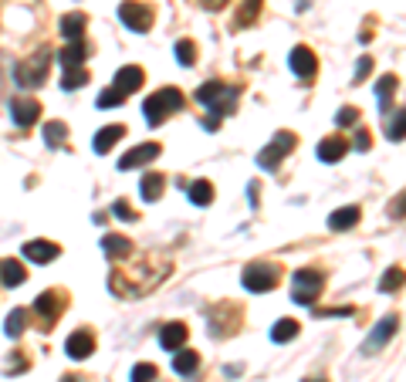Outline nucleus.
Returning a JSON list of instances; mask_svg holds the SVG:
<instances>
[{"label":"nucleus","mask_w":406,"mask_h":382,"mask_svg":"<svg viewBox=\"0 0 406 382\" xmlns=\"http://www.w3.org/2000/svg\"><path fill=\"white\" fill-rule=\"evenodd\" d=\"M125 102V95L119 92V88H105V92L98 95V105L102 108H112V105H122Z\"/></svg>","instance_id":"obj_36"},{"label":"nucleus","mask_w":406,"mask_h":382,"mask_svg":"<svg viewBox=\"0 0 406 382\" xmlns=\"http://www.w3.org/2000/svg\"><path fill=\"white\" fill-rule=\"evenodd\" d=\"M58 254H62V247L54 241H28L24 244V257L34 264H51V260H58Z\"/></svg>","instance_id":"obj_14"},{"label":"nucleus","mask_w":406,"mask_h":382,"mask_svg":"<svg viewBox=\"0 0 406 382\" xmlns=\"http://www.w3.org/2000/svg\"><path fill=\"white\" fill-rule=\"evenodd\" d=\"M0 281H4L7 288H17V284H24V281H28V271H24V264H21V260H4V264H0Z\"/></svg>","instance_id":"obj_21"},{"label":"nucleus","mask_w":406,"mask_h":382,"mask_svg":"<svg viewBox=\"0 0 406 382\" xmlns=\"http://www.w3.org/2000/svg\"><path fill=\"white\" fill-rule=\"evenodd\" d=\"M190 203L210 207V203H214V183H210V180H193V183H190Z\"/></svg>","instance_id":"obj_26"},{"label":"nucleus","mask_w":406,"mask_h":382,"mask_svg":"<svg viewBox=\"0 0 406 382\" xmlns=\"http://www.w3.org/2000/svg\"><path fill=\"white\" fill-rule=\"evenodd\" d=\"M187 325L183 321H170V325H163V332H159V345L166 352H176V349H183L187 345Z\"/></svg>","instance_id":"obj_16"},{"label":"nucleus","mask_w":406,"mask_h":382,"mask_svg":"<svg viewBox=\"0 0 406 382\" xmlns=\"http://www.w3.org/2000/svg\"><path fill=\"white\" fill-rule=\"evenodd\" d=\"M180 108H183L180 88H159V92H153L146 102H142V115H146V122L156 129V125H163L173 112H180Z\"/></svg>","instance_id":"obj_2"},{"label":"nucleus","mask_w":406,"mask_h":382,"mask_svg":"<svg viewBox=\"0 0 406 382\" xmlns=\"http://www.w3.org/2000/svg\"><path fill=\"white\" fill-rule=\"evenodd\" d=\"M64 382H75V379H64Z\"/></svg>","instance_id":"obj_45"},{"label":"nucleus","mask_w":406,"mask_h":382,"mask_svg":"<svg viewBox=\"0 0 406 382\" xmlns=\"http://www.w3.org/2000/svg\"><path fill=\"white\" fill-rule=\"evenodd\" d=\"M271 338L282 345V342H291V338H298V321L295 318H282L274 321V328H271Z\"/></svg>","instance_id":"obj_29"},{"label":"nucleus","mask_w":406,"mask_h":382,"mask_svg":"<svg viewBox=\"0 0 406 382\" xmlns=\"http://www.w3.org/2000/svg\"><path fill=\"white\" fill-rule=\"evenodd\" d=\"M345 153H349V142H345L342 136H332V139H322V142H318V159H322V163H339Z\"/></svg>","instance_id":"obj_19"},{"label":"nucleus","mask_w":406,"mask_h":382,"mask_svg":"<svg viewBox=\"0 0 406 382\" xmlns=\"http://www.w3.org/2000/svg\"><path fill=\"white\" fill-rule=\"evenodd\" d=\"M237 98H240V88L237 85H227V81H207L197 88V102H200L207 112H210V119H224V115H231L237 105Z\"/></svg>","instance_id":"obj_1"},{"label":"nucleus","mask_w":406,"mask_h":382,"mask_svg":"<svg viewBox=\"0 0 406 382\" xmlns=\"http://www.w3.org/2000/svg\"><path fill=\"white\" fill-rule=\"evenodd\" d=\"M163 186H166V180H163L159 173H146V176H142V183H139L142 199H146V203H156V199L163 197Z\"/></svg>","instance_id":"obj_25"},{"label":"nucleus","mask_w":406,"mask_h":382,"mask_svg":"<svg viewBox=\"0 0 406 382\" xmlns=\"http://www.w3.org/2000/svg\"><path fill=\"white\" fill-rule=\"evenodd\" d=\"M261 4H265V0H244L240 11H237V28H250V24L261 17Z\"/></svg>","instance_id":"obj_27"},{"label":"nucleus","mask_w":406,"mask_h":382,"mask_svg":"<svg viewBox=\"0 0 406 382\" xmlns=\"http://www.w3.org/2000/svg\"><path fill=\"white\" fill-rule=\"evenodd\" d=\"M356 224H359V207H342V210H335L328 216V227L332 230H352Z\"/></svg>","instance_id":"obj_24"},{"label":"nucleus","mask_w":406,"mask_h":382,"mask_svg":"<svg viewBox=\"0 0 406 382\" xmlns=\"http://www.w3.org/2000/svg\"><path fill=\"white\" fill-rule=\"evenodd\" d=\"M288 64H291V71H295L298 78H312L315 71H318V62H315V51L305 45L291 47V58H288Z\"/></svg>","instance_id":"obj_11"},{"label":"nucleus","mask_w":406,"mask_h":382,"mask_svg":"<svg viewBox=\"0 0 406 382\" xmlns=\"http://www.w3.org/2000/svg\"><path fill=\"white\" fill-rule=\"evenodd\" d=\"M11 115H14V122L21 129H31L37 119H41V105L34 102V98H14L11 102Z\"/></svg>","instance_id":"obj_12"},{"label":"nucleus","mask_w":406,"mask_h":382,"mask_svg":"<svg viewBox=\"0 0 406 382\" xmlns=\"http://www.w3.org/2000/svg\"><path fill=\"white\" fill-rule=\"evenodd\" d=\"M396 328H400V318H396V315H386V318H383L373 328V335L366 338V352H369V355H373V352H379L393 335H396Z\"/></svg>","instance_id":"obj_10"},{"label":"nucleus","mask_w":406,"mask_h":382,"mask_svg":"<svg viewBox=\"0 0 406 382\" xmlns=\"http://www.w3.org/2000/svg\"><path fill=\"white\" fill-rule=\"evenodd\" d=\"M308 382H322V379H308Z\"/></svg>","instance_id":"obj_44"},{"label":"nucleus","mask_w":406,"mask_h":382,"mask_svg":"<svg viewBox=\"0 0 406 382\" xmlns=\"http://www.w3.org/2000/svg\"><path fill=\"white\" fill-rule=\"evenodd\" d=\"M173 369L180 372V376H193L197 369H200V355L193 349H176V355H173Z\"/></svg>","instance_id":"obj_20"},{"label":"nucleus","mask_w":406,"mask_h":382,"mask_svg":"<svg viewBox=\"0 0 406 382\" xmlns=\"http://www.w3.org/2000/svg\"><path fill=\"white\" fill-rule=\"evenodd\" d=\"M173 54H176V62L183 64V68H193V62H197V45L193 41H176V47H173Z\"/></svg>","instance_id":"obj_33"},{"label":"nucleus","mask_w":406,"mask_h":382,"mask_svg":"<svg viewBox=\"0 0 406 382\" xmlns=\"http://www.w3.org/2000/svg\"><path fill=\"white\" fill-rule=\"evenodd\" d=\"M356 149H359V153H369V149H373V132H369V129H359V132H356Z\"/></svg>","instance_id":"obj_40"},{"label":"nucleus","mask_w":406,"mask_h":382,"mask_svg":"<svg viewBox=\"0 0 406 382\" xmlns=\"http://www.w3.org/2000/svg\"><path fill=\"white\" fill-rule=\"evenodd\" d=\"M132 382H156V366H149V362H139V366L132 369Z\"/></svg>","instance_id":"obj_35"},{"label":"nucleus","mask_w":406,"mask_h":382,"mask_svg":"<svg viewBox=\"0 0 406 382\" xmlns=\"http://www.w3.org/2000/svg\"><path fill=\"white\" fill-rule=\"evenodd\" d=\"M119 139H125V125H105V129H98V132H95L92 149L98 156H105V153H112V146H115Z\"/></svg>","instance_id":"obj_17"},{"label":"nucleus","mask_w":406,"mask_h":382,"mask_svg":"<svg viewBox=\"0 0 406 382\" xmlns=\"http://www.w3.org/2000/svg\"><path fill=\"white\" fill-rule=\"evenodd\" d=\"M369 71H373V58H359V68H356V85H359Z\"/></svg>","instance_id":"obj_41"},{"label":"nucleus","mask_w":406,"mask_h":382,"mask_svg":"<svg viewBox=\"0 0 406 382\" xmlns=\"http://www.w3.org/2000/svg\"><path fill=\"white\" fill-rule=\"evenodd\" d=\"M47 68H51V54H47V51L34 54V58H28V62L14 64L17 85H21V88H37V85L47 78Z\"/></svg>","instance_id":"obj_5"},{"label":"nucleus","mask_w":406,"mask_h":382,"mask_svg":"<svg viewBox=\"0 0 406 382\" xmlns=\"http://www.w3.org/2000/svg\"><path fill=\"white\" fill-rule=\"evenodd\" d=\"M356 122H359V108L345 105L335 112V125H356Z\"/></svg>","instance_id":"obj_37"},{"label":"nucleus","mask_w":406,"mask_h":382,"mask_svg":"<svg viewBox=\"0 0 406 382\" xmlns=\"http://www.w3.org/2000/svg\"><path fill=\"white\" fill-rule=\"evenodd\" d=\"M81 85H88V71H85V68H64V78H62L64 92H75Z\"/></svg>","instance_id":"obj_31"},{"label":"nucleus","mask_w":406,"mask_h":382,"mask_svg":"<svg viewBox=\"0 0 406 382\" xmlns=\"http://www.w3.org/2000/svg\"><path fill=\"white\" fill-rule=\"evenodd\" d=\"M119 17H122V24L129 31H149V24H153V11H149V4H139V0H122L119 4Z\"/></svg>","instance_id":"obj_8"},{"label":"nucleus","mask_w":406,"mask_h":382,"mask_svg":"<svg viewBox=\"0 0 406 382\" xmlns=\"http://www.w3.org/2000/svg\"><path fill=\"white\" fill-rule=\"evenodd\" d=\"M85 24H88V17L85 14H64L62 17V34L68 41H81V37H85Z\"/></svg>","instance_id":"obj_23"},{"label":"nucleus","mask_w":406,"mask_h":382,"mask_svg":"<svg viewBox=\"0 0 406 382\" xmlns=\"http://www.w3.org/2000/svg\"><path fill=\"white\" fill-rule=\"evenodd\" d=\"M400 288H403V267H390L386 277L379 281V291H383V294H390V291H400Z\"/></svg>","instance_id":"obj_34"},{"label":"nucleus","mask_w":406,"mask_h":382,"mask_svg":"<svg viewBox=\"0 0 406 382\" xmlns=\"http://www.w3.org/2000/svg\"><path fill=\"white\" fill-rule=\"evenodd\" d=\"M240 284L254 294H265V291L278 288L282 284V267L278 264H271V260H254L244 267V274H240Z\"/></svg>","instance_id":"obj_3"},{"label":"nucleus","mask_w":406,"mask_h":382,"mask_svg":"<svg viewBox=\"0 0 406 382\" xmlns=\"http://www.w3.org/2000/svg\"><path fill=\"white\" fill-rule=\"evenodd\" d=\"M291 149H295V132H278V136L271 139L265 149L257 153V166L267 169V173H274V169L282 166V159L291 153Z\"/></svg>","instance_id":"obj_6"},{"label":"nucleus","mask_w":406,"mask_h":382,"mask_svg":"<svg viewBox=\"0 0 406 382\" xmlns=\"http://www.w3.org/2000/svg\"><path fill=\"white\" fill-rule=\"evenodd\" d=\"M142 81H146V75H142L139 64H125V68H119V71H115V88H119L122 95L139 92Z\"/></svg>","instance_id":"obj_15"},{"label":"nucleus","mask_w":406,"mask_h":382,"mask_svg":"<svg viewBox=\"0 0 406 382\" xmlns=\"http://www.w3.org/2000/svg\"><path fill=\"white\" fill-rule=\"evenodd\" d=\"M64 139H68V125H64V122H47V125H45V142H47V149H62Z\"/></svg>","instance_id":"obj_28"},{"label":"nucleus","mask_w":406,"mask_h":382,"mask_svg":"<svg viewBox=\"0 0 406 382\" xmlns=\"http://www.w3.org/2000/svg\"><path fill=\"white\" fill-rule=\"evenodd\" d=\"M85 58H88V41H85V37H81V41H68V47L62 51L64 68H81Z\"/></svg>","instance_id":"obj_22"},{"label":"nucleus","mask_w":406,"mask_h":382,"mask_svg":"<svg viewBox=\"0 0 406 382\" xmlns=\"http://www.w3.org/2000/svg\"><path fill=\"white\" fill-rule=\"evenodd\" d=\"M318 315L328 318V315H352V308H318Z\"/></svg>","instance_id":"obj_42"},{"label":"nucleus","mask_w":406,"mask_h":382,"mask_svg":"<svg viewBox=\"0 0 406 382\" xmlns=\"http://www.w3.org/2000/svg\"><path fill=\"white\" fill-rule=\"evenodd\" d=\"M24 328H28V311H24V308H14V311L7 315V325H4V332H7L11 338H17L21 332H24Z\"/></svg>","instance_id":"obj_32"},{"label":"nucleus","mask_w":406,"mask_h":382,"mask_svg":"<svg viewBox=\"0 0 406 382\" xmlns=\"http://www.w3.org/2000/svg\"><path fill=\"white\" fill-rule=\"evenodd\" d=\"M322 288H325V277L318 271H312V267H301L291 277V301L295 305H312L315 298L322 294Z\"/></svg>","instance_id":"obj_4"},{"label":"nucleus","mask_w":406,"mask_h":382,"mask_svg":"<svg viewBox=\"0 0 406 382\" xmlns=\"http://www.w3.org/2000/svg\"><path fill=\"white\" fill-rule=\"evenodd\" d=\"M403 122H406V115H403V108L393 115V122H390V139L393 142H403Z\"/></svg>","instance_id":"obj_38"},{"label":"nucleus","mask_w":406,"mask_h":382,"mask_svg":"<svg viewBox=\"0 0 406 382\" xmlns=\"http://www.w3.org/2000/svg\"><path fill=\"white\" fill-rule=\"evenodd\" d=\"M396 85H400V78L396 75L379 78V85H376V98H379V105L383 108H390V98H393V92H396Z\"/></svg>","instance_id":"obj_30"},{"label":"nucleus","mask_w":406,"mask_h":382,"mask_svg":"<svg viewBox=\"0 0 406 382\" xmlns=\"http://www.w3.org/2000/svg\"><path fill=\"white\" fill-rule=\"evenodd\" d=\"M64 308H68V294H62V291H45V294L34 298V311H37V318L45 325V332L58 321V315H62Z\"/></svg>","instance_id":"obj_7"},{"label":"nucleus","mask_w":406,"mask_h":382,"mask_svg":"<svg viewBox=\"0 0 406 382\" xmlns=\"http://www.w3.org/2000/svg\"><path fill=\"white\" fill-rule=\"evenodd\" d=\"M227 4H231V0H203V7H207V11H224Z\"/></svg>","instance_id":"obj_43"},{"label":"nucleus","mask_w":406,"mask_h":382,"mask_svg":"<svg viewBox=\"0 0 406 382\" xmlns=\"http://www.w3.org/2000/svg\"><path fill=\"white\" fill-rule=\"evenodd\" d=\"M64 352L71 355V359H88L95 352V335L88 328H79V332H71L68 342H64Z\"/></svg>","instance_id":"obj_13"},{"label":"nucleus","mask_w":406,"mask_h":382,"mask_svg":"<svg viewBox=\"0 0 406 382\" xmlns=\"http://www.w3.org/2000/svg\"><path fill=\"white\" fill-rule=\"evenodd\" d=\"M159 156V146L156 142H142L136 149H129V153L119 159V169H139V166H149L153 159Z\"/></svg>","instance_id":"obj_9"},{"label":"nucleus","mask_w":406,"mask_h":382,"mask_svg":"<svg viewBox=\"0 0 406 382\" xmlns=\"http://www.w3.org/2000/svg\"><path fill=\"white\" fill-rule=\"evenodd\" d=\"M112 214L119 216V220H139V216H136V210H132L125 199H115V203H112Z\"/></svg>","instance_id":"obj_39"},{"label":"nucleus","mask_w":406,"mask_h":382,"mask_svg":"<svg viewBox=\"0 0 406 382\" xmlns=\"http://www.w3.org/2000/svg\"><path fill=\"white\" fill-rule=\"evenodd\" d=\"M102 254L109 260L129 257V254H132V241L122 237V233H105V237H102Z\"/></svg>","instance_id":"obj_18"}]
</instances>
